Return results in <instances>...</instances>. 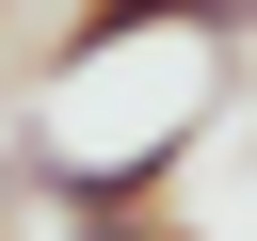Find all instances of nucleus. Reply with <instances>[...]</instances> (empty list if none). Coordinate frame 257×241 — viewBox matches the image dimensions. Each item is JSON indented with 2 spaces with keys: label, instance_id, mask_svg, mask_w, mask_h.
Here are the masks:
<instances>
[{
  "label": "nucleus",
  "instance_id": "f257e3e1",
  "mask_svg": "<svg viewBox=\"0 0 257 241\" xmlns=\"http://www.w3.org/2000/svg\"><path fill=\"white\" fill-rule=\"evenodd\" d=\"M48 241H193V225H177V209H64Z\"/></svg>",
  "mask_w": 257,
  "mask_h": 241
},
{
  "label": "nucleus",
  "instance_id": "f03ea898",
  "mask_svg": "<svg viewBox=\"0 0 257 241\" xmlns=\"http://www.w3.org/2000/svg\"><path fill=\"white\" fill-rule=\"evenodd\" d=\"M16 193H32V145H0V241H16Z\"/></svg>",
  "mask_w": 257,
  "mask_h": 241
}]
</instances>
